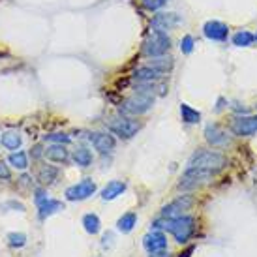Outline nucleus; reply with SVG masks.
<instances>
[{
	"mask_svg": "<svg viewBox=\"0 0 257 257\" xmlns=\"http://www.w3.org/2000/svg\"><path fill=\"white\" fill-rule=\"evenodd\" d=\"M43 156L47 158V160H51V162H57V164H66L70 160V154H68L64 145H57V143L43 150Z\"/></svg>",
	"mask_w": 257,
	"mask_h": 257,
	"instance_id": "2eb2a0df",
	"label": "nucleus"
},
{
	"mask_svg": "<svg viewBox=\"0 0 257 257\" xmlns=\"http://www.w3.org/2000/svg\"><path fill=\"white\" fill-rule=\"evenodd\" d=\"M147 66H150V68H154V70H158V72L162 73H167L173 68V58L165 57V55L164 57H154L147 62Z\"/></svg>",
	"mask_w": 257,
	"mask_h": 257,
	"instance_id": "4be33fe9",
	"label": "nucleus"
},
{
	"mask_svg": "<svg viewBox=\"0 0 257 257\" xmlns=\"http://www.w3.org/2000/svg\"><path fill=\"white\" fill-rule=\"evenodd\" d=\"M154 229L169 231L179 244H186L192 238L195 231V218L193 216H177V218H162L152 223Z\"/></svg>",
	"mask_w": 257,
	"mask_h": 257,
	"instance_id": "f257e3e1",
	"label": "nucleus"
},
{
	"mask_svg": "<svg viewBox=\"0 0 257 257\" xmlns=\"http://www.w3.org/2000/svg\"><path fill=\"white\" fill-rule=\"evenodd\" d=\"M45 141H51V143H57V145H68L72 139H70V136H66V134H49V136H45Z\"/></svg>",
	"mask_w": 257,
	"mask_h": 257,
	"instance_id": "cd10ccee",
	"label": "nucleus"
},
{
	"mask_svg": "<svg viewBox=\"0 0 257 257\" xmlns=\"http://www.w3.org/2000/svg\"><path fill=\"white\" fill-rule=\"evenodd\" d=\"M6 238L12 248H23L27 244V235L25 233H8Z\"/></svg>",
	"mask_w": 257,
	"mask_h": 257,
	"instance_id": "bb28decb",
	"label": "nucleus"
},
{
	"mask_svg": "<svg viewBox=\"0 0 257 257\" xmlns=\"http://www.w3.org/2000/svg\"><path fill=\"white\" fill-rule=\"evenodd\" d=\"M255 40H257V34H255Z\"/></svg>",
	"mask_w": 257,
	"mask_h": 257,
	"instance_id": "f704fd0d",
	"label": "nucleus"
},
{
	"mask_svg": "<svg viewBox=\"0 0 257 257\" xmlns=\"http://www.w3.org/2000/svg\"><path fill=\"white\" fill-rule=\"evenodd\" d=\"M8 162L14 165L15 169H27L29 167V158H27V152H23V150H17V152H12L10 158H8Z\"/></svg>",
	"mask_w": 257,
	"mask_h": 257,
	"instance_id": "a878e982",
	"label": "nucleus"
},
{
	"mask_svg": "<svg viewBox=\"0 0 257 257\" xmlns=\"http://www.w3.org/2000/svg\"><path fill=\"white\" fill-rule=\"evenodd\" d=\"M193 203H195V199H193L192 195H180L173 203H169V205H165L162 208V218H177V216H182L186 210H190L193 207Z\"/></svg>",
	"mask_w": 257,
	"mask_h": 257,
	"instance_id": "6e6552de",
	"label": "nucleus"
},
{
	"mask_svg": "<svg viewBox=\"0 0 257 257\" xmlns=\"http://www.w3.org/2000/svg\"><path fill=\"white\" fill-rule=\"evenodd\" d=\"M107 128L113 132L114 136L122 137V139H132L139 132V122L132 120L128 116H113L107 120Z\"/></svg>",
	"mask_w": 257,
	"mask_h": 257,
	"instance_id": "20e7f679",
	"label": "nucleus"
},
{
	"mask_svg": "<svg viewBox=\"0 0 257 257\" xmlns=\"http://www.w3.org/2000/svg\"><path fill=\"white\" fill-rule=\"evenodd\" d=\"M143 246L149 253L165 250V248H167V238H165V235L162 231H152V233H149V235L143 238Z\"/></svg>",
	"mask_w": 257,
	"mask_h": 257,
	"instance_id": "ddd939ff",
	"label": "nucleus"
},
{
	"mask_svg": "<svg viewBox=\"0 0 257 257\" xmlns=\"http://www.w3.org/2000/svg\"><path fill=\"white\" fill-rule=\"evenodd\" d=\"M193 251H195V246H190V248H188L186 251H182V253H180L179 257H190L193 253Z\"/></svg>",
	"mask_w": 257,
	"mask_h": 257,
	"instance_id": "72a5a7b5",
	"label": "nucleus"
},
{
	"mask_svg": "<svg viewBox=\"0 0 257 257\" xmlns=\"http://www.w3.org/2000/svg\"><path fill=\"white\" fill-rule=\"evenodd\" d=\"M180 116L186 124H199L201 122V113L197 109L190 107L188 103H180Z\"/></svg>",
	"mask_w": 257,
	"mask_h": 257,
	"instance_id": "412c9836",
	"label": "nucleus"
},
{
	"mask_svg": "<svg viewBox=\"0 0 257 257\" xmlns=\"http://www.w3.org/2000/svg\"><path fill=\"white\" fill-rule=\"evenodd\" d=\"M167 4V0H143V6L150 12H156L160 8H164Z\"/></svg>",
	"mask_w": 257,
	"mask_h": 257,
	"instance_id": "c85d7f7f",
	"label": "nucleus"
},
{
	"mask_svg": "<svg viewBox=\"0 0 257 257\" xmlns=\"http://www.w3.org/2000/svg\"><path fill=\"white\" fill-rule=\"evenodd\" d=\"M169 49H171V38L167 36V32L160 30H152L143 43V55L149 58L164 57Z\"/></svg>",
	"mask_w": 257,
	"mask_h": 257,
	"instance_id": "7ed1b4c3",
	"label": "nucleus"
},
{
	"mask_svg": "<svg viewBox=\"0 0 257 257\" xmlns=\"http://www.w3.org/2000/svg\"><path fill=\"white\" fill-rule=\"evenodd\" d=\"M134 77L139 81V83H152V81H158L160 77H164V73L154 70V68H150V66H141L139 70H136L134 73Z\"/></svg>",
	"mask_w": 257,
	"mask_h": 257,
	"instance_id": "f3484780",
	"label": "nucleus"
},
{
	"mask_svg": "<svg viewBox=\"0 0 257 257\" xmlns=\"http://www.w3.org/2000/svg\"><path fill=\"white\" fill-rule=\"evenodd\" d=\"M94 192H96V182L92 179H85L77 182V184L70 186L64 195L68 201H83L88 199L90 195H94Z\"/></svg>",
	"mask_w": 257,
	"mask_h": 257,
	"instance_id": "0eeeda50",
	"label": "nucleus"
},
{
	"mask_svg": "<svg viewBox=\"0 0 257 257\" xmlns=\"http://www.w3.org/2000/svg\"><path fill=\"white\" fill-rule=\"evenodd\" d=\"M180 23V17L177 14H171V12H162V14H156L154 17H152V21H150V25H152V29L154 30H160V32H167V30L175 29L177 25Z\"/></svg>",
	"mask_w": 257,
	"mask_h": 257,
	"instance_id": "9b49d317",
	"label": "nucleus"
},
{
	"mask_svg": "<svg viewBox=\"0 0 257 257\" xmlns=\"http://www.w3.org/2000/svg\"><path fill=\"white\" fill-rule=\"evenodd\" d=\"M203 34L212 42H225L229 36V29L227 25L221 21H207L203 27Z\"/></svg>",
	"mask_w": 257,
	"mask_h": 257,
	"instance_id": "9d476101",
	"label": "nucleus"
},
{
	"mask_svg": "<svg viewBox=\"0 0 257 257\" xmlns=\"http://www.w3.org/2000/svg\"><path fill=\"white\" fill-rule=\"evenodd\" d=\"M124 192H126V182H122V180H113V182H109V184L103 188L101 199L113 201V199H116L118 195H122Z\"/></svg>",
	"mask_w": 257,
	"mask_h": 257,
	"instance_id": "dca6fc26",
	"label": "nucleus"
},
{
	"mask_svg": "<svg viewBox=\"0 0 257 257\" xmlns=\"http://www.w3.org/2000/svg\"><path fill=\"white\" fill-rule=\"evenodd\" d=\"M58 177V169L53 167V165H42L40 171H38V180L42 182L43 186H49L53 184Z\"/></svg>",
	"mask_w": 257,
	"mask_h": 257,
	"instance_id": "a211bd4d",
	"label": "nucleus"
},
{
	"mask_svg": "<svg viewBox=\"0 0 257 257\" xmlns=\"http://www.w3.org/2000/svg\"><path fill=\"white\" fill-rule=\"evenodd\" d=\"M90 143H92V147L98 150V152L107 154V152H111V150L114 149L116 141H114V137L109 136V134H103V132H94V134H90Z\"/></svg>",
	"mask_w": 257,
	"mask_h": 257,
	"instance_id": "f8f14e48",
	"label": "nucleus"
},
{
	"mask_svg": "<svg viewBox=\"0 0 257 257\" xmlns=\"http://www.w3.org/2000/svg\"><path fill=\"white\" fill-rule=\"evenodd\" d=\"M205 139L212 147H225L229 143V137L225 136V132L220 126H216V124H208L205 128Z\"/></svg>",
	"mask_w": 257,
	"mask_h": 257,
	"instance_id": "4468645a",
	"label": "nucleus"
},
{
	"mask_svg": "<svg viewBox=\"0 0 257 257\" xmlns=\"http://www.w3.org/2000/svg\"><path fill=\"white\" fill-rule=\"evenodd\" d=\"M12 179V171H10V167L4 160H0V180H8Z\"/></svg>",
	"mask_w": 257,
	"mask_h": 257,
	"instance_id": "7c9ffc66",
	"label": "nucleus"
},
{
	"mask_svg": "<svg viewBox=\"0 0 257 257\" xmlns=\"http://www.w3.org/2000/svg\"><path fill=\"white\" fill-rule=\"evenodd\" d=\"M32 158H40V156H43V149H42V145H36L34 149H32Z\"/></svg>",
	"mask_w": 257,
	"mask_h": 257,
	"instance_id": "2f4dec72",
	"label": "nucleus"
},
{
	"mask_svg": "<svg viewBox=\"0 0 257 257\" xmlns=\"http://www.w3.org/2000/svg\"><path fill=\"white\" fill-rule=\"evenodd\" d=\"M34 201H36V207H38V210H40L38 214H40L42 220H45V218H49V216H53V214H57L60 210H64V203L49 197L45 190H36Z\"/></svg>",
	"mask_w": 257,
	"mask_h": 257,
	"instance_id": "39448f33",
	"label": "nucleus"
},
{
	"mask_svg": "<svg viewBox=\"0 0 257 257\" xmlns=\"http://www.w3.org/2000/svg\"><path fill=\"white\" fill-rule=\"evenodd\" d=\"M231 130L238 137H250L257 134V114L255 116H236L231 124Z\"/></svg>",
	"mask_w": 257,
	"mask_h": 257,
	"instance_id": "1a4fd4ad",
	"label": "nucleus"
},
{
	"mask_svg": "<svg viewBox=\"0 0 257 257\" xmlns=\"http://www.w3.org/2000/svg\"><path fill=\"white\" fill-rule=\"evenodd\" d=\"M180 51L184 53V55H190L193 51V38L192 36H184L180 40Z\"/></svg>",
	"mask_w": 257,
	"mask_h": 257,
	"instance_id": "c756f323",
	"label": "nucleus"
},
{
	"mask_svg": "<svg viewBox=\"0 0 257 257\" xmlns=\"http://www.w3.org/2000/svg\"><path fill=\"white\" fill-rule=\"evenodd\" d=\"M137 223V214L136 212H126V214H122L116 221V229L120 231V233H130L132 229L136 227Z\"/></svg>",
	"mask_w": 257,
	"mask_h": 257,
	"instance_id": "aec40b11",
	"label": "nucleus"
},
{
	"mask_svg": "<svg viewBox=\"0 0 257 257\" xmlns=\"http://www.w3.org/2000/svg\"><path fill=\"white\" fill-rule=\"evenodd\" d=\"M73 162L79 165V167H88L92 164V152L85 147H79L77 150H73Z\"/></svg>",
	"mask_w": 257,
	"mask_h": 257,
	"instance_id": "5701e85b",
	"label": "nucleus"
},
{
	"mask_svg": "<svg viewBox=\"0 0 257 257\" xmlns=\"http://www.w3.org/2000/svg\"><path fill=\"white\" fill-rule=\"evenodd\" d=\"M154 105V96L145 92H136L122 103V111L128 114H143Z\"/></svg>",
	"mask_w": 257,
	"mask_h": 257,
	"instance_id": "423d86ee",
	"label": "nucleus"
},
{
	"mask_svg": "<svg viewBox=\"0 0 257 257\" xmlns=\"http://www.w3.org/2000/svg\"><path fill=\"white\" fill-rule=\"evenodd\" d=\"M83 227L88 235H96V233H100L101 229V221L100 218L96 214H85L83 216Z\"/></svg>",
	"mask_w": 257,
	"mask_h": 257,
	"instance_id": "b1692460",
	"label": "nucleus"
},
{
	"mask_svg": "<svg viewBox=\"0 0 257 257\" xmlns=\"http://www.w3.org/2000/svg\"><path fill=\"white\" fill-rule=\"evenodd\" d=\"M150 257H173L169 251H165V250H160V251H152L150 253Z\"/></svg>",
	"mask_w": 257,
	"mask_h": 257,
	"instance_id": "473e14b6",
	"label": "nucleus"
},
{
	"mask_svg": "<svg viewBox=\"0 0 257 257\" xmlns=\"http://www.w3.org/2000/svg\"><path fill=\"white\" fill-rule=\"evenodd\" d=\"M225 165H227V158L223 154L216 152V150H199L190 158L186 169H203V171L218 173Z\"/></svg>",
	"mask_w": 257,
	"mask_h": 257,
	"instance_id": "f03ea898",
	"label": "nucleus"
},
{
	"mask_svg": "<svg viewBox=\"0 0 257 257\" xmlns=\"http://www.w3.org/2000/svg\"><path fill=\"white\" fill-rule=\"evenodd\" d=\"M253 42H255V34H251L248 30H238L233 36V45L236 47H250Z\"/></svg>",
	"mask_w": 257,
	"mask_h": 257,
	"instance_id": "393cba45",
	"label": "nucleus"
},
{
	"mask_svg": "<svg viewBox=\"0 0 257 257\" xmlns=\"http://www.w3.org/2000/svg\"><path fill=\"white\" fill-rule=\"evenodd\" d=\"M0 143H2V147L8 150H17L19 147H21L23 139L17 132H4L2 137H0Z\"/></svg>",
	"mask_w": 257,
	"mask_h": 257,
	"instance_id": "6ab92c4d",
	"label": "nucleus"
}]
</instances>
